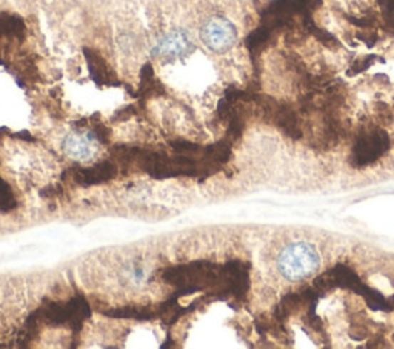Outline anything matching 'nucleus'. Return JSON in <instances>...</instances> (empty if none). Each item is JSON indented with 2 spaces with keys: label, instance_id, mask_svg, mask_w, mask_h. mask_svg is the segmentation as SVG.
<instances>
[{
  "label": "nucleus",
  "instance_id": "nucleus-1",
  "mask_svg": "<svg viewBox=\"0 0 394 349\" xmlns=\"http://www.w3.org/2000/svg\"><path fill=\"white\" fill-rule=\"evenodd\" d=\"M321 254L309 241H293L277 256V269L291 283L311 278L321 269Z\"/></svg>",
  "mask_w": 394,
  "mask_h": 349
},
{
  "label": "nucleus",
  "instance_id": "nucleus-2",
  "mask_svg": "<svg viewBox=\"0 0 394 349\" xmlns=\"http://www.w3.org/2000/svg\"><path fill=\"white\" fill-rule=\"evenodd\" d=\"M200 38L204 45L216 54L232 50L237 41V30L229 19L213 16L200 28Z\"/></svg>",
  "mask_w": 394,
  "mask_h": 349
},
{
  "label": "nucleus",
  "instance_id": "nucleus-3",
  "mask_svg": "<svg viewBox=\"0 0 394 349\" xmlns=\"http://www.w3.org/2000/svg\"><path fill=\"white\" fill-rule=\"evenodd\" d=\"M195 50V43L185 30H175L168 33L155 48V56L157 59L172 62L184 59Z\"/></svg>",
  "mask_w": 394,
  "mask_h": 349
},
{
  "label": "nucleus",
  "instance_id": "nucleus-4",
  "mask_svg": "<svg viewBox=\"0 0 394 349\" xmlns=\"http://www.w3.org/2000/svg\"><path fill=\"white\" fill-rule=\"evenodd\" d=\"M63 152L73 160L88 162L99 152V142L90 132H70L62 142Z\"/></svg>",
  "mask_w": 394,
  "mask_h": 349
}]
</instances>
